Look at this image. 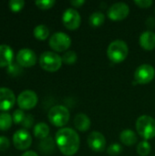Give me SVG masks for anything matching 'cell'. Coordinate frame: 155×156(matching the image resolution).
Here are the masks:
<instances>
[{"label":"cell","instance_id":"cell-22","mask_svg":"<svg viewBox=\"0 0 155 156\" xmlns=\"http://www.w3.org/2000/svg\"><path fill=\"white\" fill-rule=\"evenodd\" d=\"M104 20H105L104 14L101 12H99V11L92 13L89 17V22H90V26H92L94 27L101 26L104 23Z\"/></svg>","mask_w":155,"mask_h":156},{"label":"cell","instance_id":"cell-8","mask_svg":"<svg viewBox=\"0 0 155 156\" xmlns=\"http://www.w3.org/2000/svg\"><path fill=\"white\" fill-rule=\"evenodd\" d=\"M37 101H38V98L37 93L29 90L22 91L16 99V102L19 109L23 111L24 110L28 111L33 109L37 104Z\"/></svg>","mask_w":155,"mask_h":156},{"label":"cell","instance_id":"cell-20","mask_svg":"<svg viewBox=\"0 0 155 156\" xmlns=\"http://www.w3.org/2000/svg\"><path fill=\"white\" fill-rule=\"evenodd\" d=\"M54 149H55V142L53 141L51 137L43 139L39 143V150L43 154H49L54 151Z\"/></svg>","mask_w":155,"mask_h":156},{"label":"cell","instance_id":"cell-18","mask_svg":"<svg viewBox=\"0 0 155 156\" xmlns=\"http://www.w3.org/2000/svg\"><path fill=\"white\" fill-rule=\"evenodd\" d=\"M120 140H121V142L124 145H126V146H132V145H134L137 143L138 138H137L136 133L132 130L126 129V130H123L121 133Z\"/></svg>","mask_w":155,"mask_h":156},{"label":"cell","instance_id":"cell-1","mask_svg":"<svg viewBox=\"0 0 155 156\" xmlns=\"http://www.w3.org/2000/svg\"><path fill=\"white\" fill-rule=\"evenodd\" d=\"M55 141L63 155H74L79 149V136L78 133L71 128L64 127L59 129L56 133Z\"/></svg>","mask_w":155,"mask_h":156},{"label":"cell","instance_id":"cell-12","mask_svg":"<svg viewBox=\"0 0 155 156\" xmlns=\"http://www.w3.org/2000/svg\"><path fill=\"white\" fill-rule=\"evenodd\" d=\"M16 59L22 68H31L37 63V55L32 49L22 48L17 52Z\"/></svg>","mask_w":155,"mask_h":156},{"label":"cell","instance_id":"cell-31","mask_svg":"<svg viewBox=\"0 0 155 156\" xmlns=\"http://www.w3.org/2000/svg\"><path fill=\"white\" fill-rule=\"evenodd\" d=\"M34 117H33V115H31V114H27V115H26V117H25V119H24V121H23V122H22V126L25 128V130H26V129H29V128H31L32 127V125L34 124Z\"/></svg>","mask_w":155,"mask_h":156},{"label":"cell","instance_id":"cell-6","mask_svg":"<svg viewBox=\"0 0 155 156\" xmlns=\"http://www.w3.org/2000/svg\"><path fill=\"white\" fill-rule=\"evenodd\" d=\"M71 46V38L63 32H56L49 38V47L56 52L68 51Z\"/></svg>","mask_w":155,"mask_h":156},{"label":"cell","instance_id":"cell-35","mask_svg":"<svg viewBox=\"0 0 155 156\" xmlns=\"http://www.w3.org/2000/svg\"><path fill=\"white\" fill-rule=\"evenodd\" d=\"M146 25L147 27H149L150 28H153V27H155V19L153 17H149L146 20Z\"/></svg>","mask_w":155,"mask_h":156},{"label":"cell","instance_id":"cell-9","mask_svg":"<svg viewBox=\"0 0 155 156\" xmlns=\"http://www.w3.org/2000/svg\"><path fill=\"white\" fill-rule=\"evenodd\" d=\"M62 23L69 30H76L79 27L81 17L79 13L74 8H68L62 15Z\"/></svg>","mask_w":155,"mask_h":156},{"label":"cell","instance_id":"cell-10","mask_svg":"<svg viewBox=\"0 0 155 156\" xmlns=\"http://www.w3.org/2000/svg\"><path fill=\"white\" fill-rule=\"evenodd\" d=\"M13 144L16 149L19 151H25L31 146L32 137L26 130H18L13 135Z\"/></svg>","mask_w":155,"mask_h":156},{"label":"cell","instance_id":"cell-36","mask_svg":"<svg viewBox=\"0 0 155 156\" xmlns=\"http://www.w3.org/2000/svg\"><path fill=\"white\" fill-rule=\"evenodd\" d=\"M21 156H38L37 153H35L34 151H26V153H24Z\"/></svg>","mask_w":155,"mask_h":156},{"label":"cell","instance_id":"cell-32","mask_svg":"<svg viewBox=\"0 0 155 156\" xmlns=\"http://www.w3.org/2000/svg\"><path fill=\"white\" fill-rule=\"evenodd\" d=\"M10 146V141L5 136H0V151H6Z\"/></svg>","mask_w":155,"mask_h":156},{"label":"cell","instance_id":"cell-23","mask_svg":"<svg viewBox=\"0 0 155 156\" xmlns=\"http://www.w3.org/2000/svg\"><path fill=\"white\" fill-rule=\"evenodd\" d=\"M13 122L12 116L7 112L0 113V131H7L11 128Z\"/></svg>","mask_w":155,"mask_h":156},{"label":"cell","instance_id":"cell-30","mask_svg":"<svg viewBox=\"0 0 155 156\" xmlns=\"http://www.w3.org/2000/svg\"><path fill=\"white\" fill-rule=\"evenodd\" d=\"M122 152V147L119 144H112L107 149V153L111 156L119 155Z\"/></svg>","mask_w":155,"mask_h":156},{"label":"cell","instance_id":"cell-19","mask_svg":"<svg viewBox=\"0 0 155 156\" xmlns=\"http://www.w3.org/2000/svg\"><path fill=\"white\" fill-rule=\"evenodd\" d=\"M49 134V127L45 122H38L34 127V135L36 138L43 140L48 137Z\"/></svg>","mask_w":155,"mask_h":156},{"label":"cell","instance_id":"cell-4","mask_svg":"<svg viewBox=\"0 0 155 156\" xmlns=\"http://www.w3.org/2000/svg\"><path fill=\"white\" fill-rule=\"evenodd\" d=\"M61 57L52 51H45L39 57L40 67L48 72H56L62 66Z\"/></svg>","mask_w":155,"mask_h":156},{"label":"cell","instance_id":"cell-7","mask_svg":"<svg viewBox=\"0 0 155 156\" xmlns=\"http://www.w3.org/2000/svg\"><path fill=\"white\" fill-rule=\"evenodd\" d=\"M155 77L154 68L150 64L139 66L134 72V80L138 84H148Z\"/></svg>","mask_w":155,"mask_h":156},{"label":"cell","instance_id":"cell-33","mask_svg":"<svg viewBox=\"0 0 155 156\" xmlns=\"http://www.w3.org/2000/svg\"><path fill=\"white\" fill-rule=\"evenodd\" d=\"M134 3L137 6L141 8H149L152 6L153 2L152 0H135Z\"/></svg>","mask_w":155,"mask_h":156},{"label":"cell","instance_id":"cell-14","mask_svg":"<svg viewBox=\"0 0 155 156\" xmlns=\"http://www.w3.org/2000/svg\"><path fill=\"white\" fill-rule=\"evenodd\" d=\"M16 102L14 92L8 88H0V111L6 112L12 109Z\"/></svg>","mask_w":155,"mask_h":156},{"label":"cell","instance_id":"cell-29","mask_svg":"<svg viewBox=\"0 0 155 156\" xmlns=\"http://www.w3.org/2000/svg\"><path fill=\"white\" fill-rule=\"evenodd\" d=\"M25 117H26V114H25L24 111L21 110V109L16 110V111L13 112V115H12L13 122H14L16 124H22V122H23Z\"/></svg>","mask_w":155,"mask_h":156},{"label":"cell","instance_id":"cell-3","mask_svg":"<svg viewBox=\"0 0 155 156\" xmlns=\"http://www.w3.org/2000/svg\"><path fill=\"white\" fill-rule=\"evenodd\" d=\"M136 130L144 141L155 137V120L149 115H142L136 121Z\"/></svg>","mask_w":155,"mask_h":156},{"label":"cell","instance_id":"cell-15","mask_svg":"<svg viewBox=\"0 0 155 156\" xmlns=\"http://www.w3.org/2000/svg\"><path fill=\"white\" fill-rule=\"evenodd\" d=\"M139 43L140 46L147 50L151 51L155 48V33L153 31L147 30L142 33L139 38Z\"/></svg>","mask_w":155,"mask_h":156},{"label":"cell","instance_id":"cell-28","mask_svg":"<svg viewBox=\"0 0 155 156\" xmlns=\"http://www.w3.org/2000/svg\"><path fill=\"white\" fill-rule=\"evenodd\" d=\"M25 5V2L23 0H10L8 3V6L11 11L18 12L20 11Z\"/></svg>","mask_w":155,"mask_h":156},{"label":"cell","instance_id":"cell-21","mask_svg":"<svg viewBox=\"0 0 155 156\" xmlns=\"http://www.w3.org/2000/svg\"><path fill=\"white\" fill-rule=\"evenodd\" d=\"M33 34L38 40H46L49 37V29L45 25H38L34 28Z\"/></svg>","mask_w":155,"mask_h":156},{"label":"cell","instance_id":"cell-24","mask_svg":"<svg viewBox=\"0 0 155 156\" xmlns=\"http://www.w3.org/2000/svg\"><path fill=\"white\" fill-rule=\"evenodd\" d=\"M62 58V62L65 63V64H68V65H71V64H74L77 59H78V56L76 54L75 51L73 50H68L66 51L63 56L61 57Z\"/></svg>","mask_w":155,"mask_h":156},{"label":"cell","instance_id":"cell-5","mask_svg":"<svg viewBox=\"0 0 155 156\" xmlns=\"http://www.w3.org/2000/svg\"><path fill=\"white\" fill-rule=\"evenodd\" d=\"M48 120L51 124L56 127H64L69 121V112L67 107L63 105L53 106L48 114Z\"/></svg>","mask_w":155,"mask_h":156},{"label":"cell","instance_id":"cell-26","mask_svg":"<svg viewBox=\"0 0 155 156\" xmlns=\"http://www.w3.org/2000/svg\"><path fill=\"white\" fill-rule=\"evenodd\" d=\"M23 72V68L16 61V62H12L8 67H7V73L11 76V77H17L19 75H21V73Z\"/></svg>","mask_w":155,"mask_h":156},{"label":"cell","instance_id":"cell-17","mask_svg":"<svg viewBox=\"0 0 155 156\" xmlns=\"http://www.w3.org/2000/svg\"><path fill=\"white\" fill-rule=\"evenodd\" d=\"M90 119L85 113H79L74 118V125L79 132H87L90 128Z\"/></svg>","mask_w":155,"mask_h":156},{"label":"cell","instance_id":"cell-11","mask_svg":"<svg viewBox=\"0 0 155 156\" xmlns=\"http://www.w3.org/2000/svg\"><path fill=\"white\" fill-rule=\"evenodd\" d=\"M130 14V7L123 2L113 4L108 10V17L113 21H121L125 19Z\"/></svg>","mask_w":155,"mask_h":156},{"label":"cell","instance_id":"cell-13","mask_svg":"<svg viewBox=\"0 0 155 156\" xmlns=\"http://www.w3.org/2000/svg\"><path fill=\"white\" fill-rule=\"evenodd\" d=\"M89 147L96 152V153H101L104 151L106 147V139L105 136L100 133V132H92L89 134L88 140H87Z\"/></svg>","mask_w":155,"mask_h":156},{"label":"cell","instance_id":"cell-25","mask_svg":"<svg viewBox=\"0 0 155 156\" xmlns=\"http://www.w3.org/2000/svg\"><path fill=\"white\" fill-rule=\"evenodd\" d=\"M152 151L151 144L147 141L141 142L137 146V153L140 156H147L150 154Z\"/></svg>","mask_w":155,"mask_h":156},{"label":"cell","instance_id":"cell-27","mask_svg":"<svg viewBox=\"0 0 155 156\" xmlns=\"http://www.w3.org/2000/svg\"><path fill=\"white\" fill-rule=\"evenodd\" d=\"M36 5L43 10H47V9H50L51 7L54 6V5L56 4L55 0H38L35 2Z\"/></svg>","mask_w":155,"mask_h":156},{"label":"cell","instance_id":"cell-2","mask_svg":"<svg viewBox=\"0 0 155 156\" xmlns=\"http://www.w3.org/2000/svg\"><path fill=\"white\" fill-rule=\"evenodd\" d=\"M128 53L129 48L127 43L121 39L112 41L107 48L108 58L113 63H121L124 61L128 56Z\"/></svg>","mask_w":155,"mask_h":156},{"label":"cell","instance_id":"cell-16","mask_svg":"<svg viewBox=\"0 0 155 156\" xmlns=\"http://www.w3.org/2000/svg\"><path fill=\"white\" fill-rule=\"evenodd\" d=\"M14 59L13 49L8 45H0V68L8 67Z\"/></svg>","mask_w":155,"mask_h":156},{"label":"cell","instance_id":"cell-34","mask_svg":"<svg viewBox=\"0 0 155 156\" xmlns=\"http://www.w3.org/2000/svg\"><path fill=\"white\" fill-rule=\"evenodd\" d=\"M70 4L74 7H81L85 4V0H72L70 1Z\"/></svg>","mask_w":155,"mask_h":156}]
</instances>
